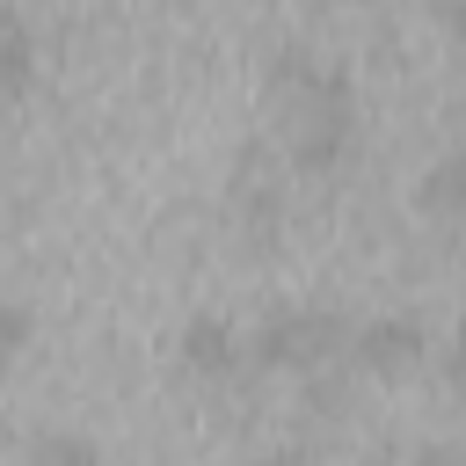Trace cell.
Returning <instances> with one entry per match:
<instances>
[{
	"mask_svg": "<svg viewBox=\"0 0 466 466\" xmlns=\"http://www.w3.org/2000/svg\"><path fill=\"white\" fill-rule=\"evenodd\" d=\"M269 109H277V153L299 175H335L357 146V95L335 66L313 51H277L269 66Z\"/></svg>",
	"mask_w": 466,
	"mask_h": 466,
	"instance_id": "1",
	"label": "cell"
},
{
	"mask_svg": "<svg viewBox=\"0 0 466 466\" xmlns=\"http://www.w3.org/2000/svg\"><path fill=\"white\" fill-rule=\"evenodd\" d=\"M350 320L342 313H313V306H291V313H269L262 328H255V364L262 371H328V364H342L350 357Z\"/></svg>",
	"mask_w": 466,
	"mask_h": 466,
	"instance_id": "2",
	"label": "cell"
},
{
	"mask_svg": "<svg viewBox=\"0 0 466 466\" xmlns=\"http://www.w3.org/2000/svg\"><path fill=\"white\" fill-rule=\"evenodd\" d=\"M422 350H430V328H422V320H408V313L364 320V328L350 335V364H357V371H371V379H408V371L422 364Z\"/></svg>",
	"mask_w": 466,
	"mask_h": 466,
	"instance_id": "3",
	"label": "cell"
},
{
	"mask_svg": "<svg viewBox=\"0 0 466 466\" xmlns=\"http://www.w3.org/2000/svg\"><path fill=\"white\" fill-rule=\"evenodd\" d=\"M175 357H182V371H197V379H233V371H240V335H233L226 320L197 313V320L182 328Z\"/></svg>",
	"mask_w": 466,
	"mask_h": 466,
	"instance_id": "4",
	"label": "cell"
},
{
	"mask_svg": "<svg viewBox=\"0 0 466 466\" xmlns=\"http://www.w3.org/2000/svg\"><path fill=\"white\" fill-rule=\"evenodd\" d=\"M415 204H422L430 218H444V226H466V146H459V153H444V160L422 175Z\"/></svg>",
	"mask_w": 466,
	"mask_h": 466,
	"instance_id": "5",
	"label": "cell"
},
{
	"mask_svg": "<svg viewBox=\"0 0 466 466\" xmlns=\"http://www.w3.org/2000/svg\"><path fill=\"white\" fill-rule=\"evenodd\" d=\"M29 335H36L29 306H22V299H0V364H15V357L29 350Z\"/></svg>",
	"mask_w": 466,
	"mask_h": 466,
	"instance_id": "6",
	"label": "cell"
},
{
	"mask_svg": "<svg viewBox=\"0 0 466 466\" xmlns=\"http://www.w3.org/2000/svg\"><path fill=\"white\" fill-rule=\"evenodd\" d=\"M29 451H36V459H95V444H87V437H58V430H51V437H36Z\"/></svg>",
	"mask_w": 466,
	"mask_h": 466,
	"instance_id": "7",
	"label": "cell"
},
{
	"mask_svg": "<svg viewBox=\"0 0 466 466\" xmlns=\"http://www.w3.org/2000/svg\"><path fill=\"white\" fill-rule=\"evenodd\" d=\"M444 386L466 400V328H459V335H451V350H444Z\"/></svg>",
	"mask_w": 466,
	"mask_h": 466,
	"instance_id": "8",
	"label": "cell"
},
{
	"mask_svg": "<svg viewBox=\"0 0 466 466\" xmlns=\"http://www.w3.org/2000/svg\"><path fill=\"white\" fill-rule=\"evenodd\" d=\"M444 36L466 51V0H444Z\"/></svg>",
	"mask_w": 466,
	"mask_h": 466,
	"instance_id": "9",
	"label": "cell"
}]
</instances>
